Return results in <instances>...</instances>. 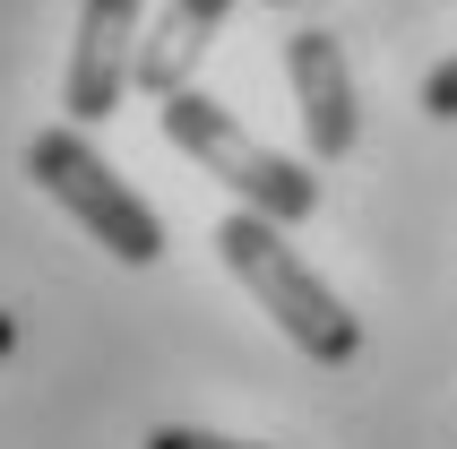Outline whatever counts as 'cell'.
Here are the masks:
<instances>
[{
	"mask_svg": "<svg viewBox=\"0 0 457 449\" xmlns=\"http://www.w3.org/2000/svg\"><path fill=\"white\" fill-rule=\"evenodd\" d=\"M423 113H432V122H457V52L423 78Z\"/></svg>",
	"mask_w": 457,
	"mask_h": 449,
	"instance_id": "cell-8",
	"label": "cell"
},
{
	"mask_svg": "<svg viewBox=\"0 0 457 449\" xmlns=\"http://www.w3.org/2000/svg\"><path fill=\"white\" fill-rule=\"evenodd\" d=\"M147 449H268V441H233V432H199V424H155Z\"/></svg>",
	"mask_w": 457,
	"mask_h": 449,
	"instance_id": "cell-7",
	"label": "cell"
},
{
	"mask_svg": "<svg viewBox=\"0 0 457 449\" xmlns=\"http://www.w3.org/2000/svg\"><path fill=\"white\" fill-rule=\"evenodd\" d=\"M225 9H233V0H164V18L138 35V78H129V87H138V96H155V104L181 96V87H190V70L207 61V44H216Z\"/></svg>",
	"mask_w": 457,
	"mask_h": 449,
	"instance_id": "cell-6",
	"label": "cell"
},
{
	"mask_svg": "<svg viewBox=\"0 0 457 449\" xmlns=\"http://www.w3.org/2000/svg\"><path fill=\"white\" fill-rule=\"evenodd\" d=\"M9 346H18V320H9V311H0V354H9Z\"/></svg>",
	"mask_w": 457,
	"mask_h": 449,
	"instance_id": "cell-9",
	"label": "cell"
},
{
	"mask_svg": "<svg viewBox=\"0 0 457 449\" xmlns=\"http://www.w3.org/2000/svg\"><path fill=\"white\" fill-rule=\"evenodd\" d=\"M216 250H225V268L242 276L259 294V311L294 337V346L311 354V363H354L362 354V320L337 302V285L320 268H311L303 250L285 242V224H268V216H251V208H233L225 224H216Z\"/></svg>",
	"mask_w": 457,
	"mask_h": 449,
	"instance_id": "cell-1",
	"label": "cell"
},
{
	"mask_svg": "<svg viewBox=\"0 0 457 449\" xmlns=\"http://www.w3.org/2000/svg\"><path fill=\"white\" fill-rule=\"evenodd\" d=\"M164 139H173L181 156H199V174H216L233 199L251 208V216H268V224L320 216V174H311V165H294V156H277L268 139H251V130L233 122L207 87L164 96Z\"/></svg>",
	"mask_w": 457,
	"mask_h": 449,
	"instance_id": "cell-2",
	"label": "cell"
},
{
	"mask_svg": "<svg viewBox=\"0 0 457 449\" xmlns=\"http://www.w3.org/2000/svg\"><path fill=\"white\" fill-rule=\"evenodd\" d=\"M268 9H277V0H268Z\"/></svg>",
	"mask_w": 457,
	"mask_h": 449,
	"instance_id": "cell-10",
	"label": "cell"
},
{
	"mask_svg": "<svg viewBox=\"0 0 457 449\" xmlns=\"http://www.w3.org/2000/svg\"><path fill=\"white\" fill-rule=\"evenodd\" d=\"M285 70H294V104H303V139H311V165H345L354 156V78H345V52H337L328 26H303L285 44Z\"/></svg>",
	"mask_w": 457,
	"mask_h": 449,
	"instance_id": "cell-5",
	"label": "cell"
},
{
	"mask_svg": "<svg viewBox=\"0 0 457 449\" xmlns=\"http://www.w3.org/2000/svg\"><path fill=\"white\" fill-rule=\"evenodd\" d=\"M129 78H138V0H78V44H70V78H61L70 130L112 122Z\"/></svg>",
	"mask_w": 457,
	"mask_h": 449,
	"instance_id": "cell-4",
	"label": "cell"
},
{
	"mask_svg": "<svg viewBox=\"0 0 457 449\" xmlns=\"http://www.w3.org/2000/svg\"><path fill=\"white\" fill-rule=\"evenodd\" d=\"M26 174H35L44 199L70 208L112 259H129V268H155V259H164V216H155V208L96 156L87 130H70V122H61V130H35V139H26Z\"/></svg>",
	"mask_w": 457,
	"mask_h": 449,
	"instance_id": "cell-3",
	"label": "cell"
}]
</instances>
